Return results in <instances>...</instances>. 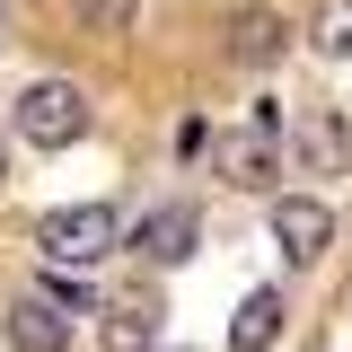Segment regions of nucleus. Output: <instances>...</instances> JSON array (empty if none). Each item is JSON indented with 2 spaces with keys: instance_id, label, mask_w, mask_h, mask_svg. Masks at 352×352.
I'll use <instances>...</instances> for the list:
<instances>
[{
  "instance_id": "obj_1",
  "label": "nucleus",
  "mask_w": 352,
  "mask_h": 352,
  "mask_svg": "<svg viewBox=\"0 0 352 352\" xmlns=\"http://www.w3.org/2000/svg\"><path fill=\"white\" fill-rule=\"evenodd\" d=\"M115 238H124V220L106 212V203H71V212H44V220H36L44 264H97Z\"/></svg>"
},
{
  "instance_id": "obj_2",
  "label": "nucleus",
  "mask_w": 352,
  "mask_h": 352,
  "mask_svg": "<svg viewBox=\"0 0 352 352\" xmlns=\"http://www.w3.org/2000/svg\"><path fill=\"white\" fill-rule=\"evenodd\" d=\"M88 132V97L71 80H36L18 97V141H36V150H71Z\"/></svg>"
},
{
  "instance_id": "obj_13",
  "label": "nucleus",
  "mask_w": 352,
  "mask_h": 352,
  "mask_svg": "<svg viewBox=\"0 0 352 352\" xmlns=\"http://www.w3.org/2000/svg\"><path fill=\"white\" fill-rule=\"evenodd\" d=\"M317 44L326 53H352V0H326L317 9Z\"/></svg>"
},
{
  "instance_id": "obj_6",
  "label": "nucleus",
  "mask_w": 352,
  "mask_h": 352,
  "mask_svg": "<svg viewBox=\"0 0 352 352\" xmlns=\"http://www.w3.org/2000/svg\"><path fill=\"white\" fill-rule=\"evenodd\" d=\"M194 238H203V212H194V203H159V212L141 220L132 247H141L150 264H185V256H194Z\"/></svg>"
},
{
  "instance_id": "obj_7",
  "label": "nucleus",
  "mask_w": 352,
  "mask_h": 352,
  "mask_svg": "<svg viewBox=\"0 0 352 352\" xmlns=\"http://www.w3.org/2000/svg\"><path fill=\"white\" fill-rule=\"evenodd\" d=\"M9 344L18 352H71V317L44 300V291H27V300L9 308Z\"/></svg>"
},
{
  "instance_id": "obj_9",
  "label": "nucleus",
  "mask_w": 352,
  "mask_h": 352,
  "mask_svg": "<svg viewBox=\"0 0 352 352\" xmlns=\"http://www.w3.org/2000/svg\"><path fill=\"white\" fill-rule=\"evenodd\" d=\"M159 344V300H115L106 308V352H150Z\"/></svg>"
},
{
  "instance_id": "obj_11",
  "label": "nucleus",
  "mask_w": 352,
  "mask_h": 352,
  "mask_svg": "<svg viewBox=\"0 0 352 352\" xmlns=\"http://www.w3.org/2000/svg\"><path fill=\"white\" fill-rule=\"evenodd\" d=\"M71 18H80L88 36H132V18H141V0H71Z\"/></svg>"
},
{
  "instance_id": "obj_4",
  "label": "nucleus",
  "mask_w": 352,
  "mask_h": 352,
  "mask_svg": "<svg viewBox=\"0 0 352 352\" xmlns=\"http://www.w3.org/2000/svg\"><path fill=\"white\" fill-rule=\"evenodd\" d=\"M273 247L291 264H317L335 247V212L326 203H308V194H273Z\"/></svg>"
},
{
  "instance_id": "obj_10",
  "label": "nucleus",
  "mask_w": 352,
  "mask_h": 352,
  "mask_svg": "<svg viewBox=\"0 0 352 352\" xmlns=\"http://www.w3.org/2000/svg\"><path fill=\"white\" fill-rule=\"evenodd\" d=\"M300 159H308L317 176H344V168H352V132L335 124V115H308V124H300Z\"/></svg>"
},
{
  "instance_id": "obj_3",
  "label": "nucleus",
  "mask_w": 352,
  "mask_h": 352,
  "mask_svg": "<svg viewBox=\"0 0 352 352\" xmlns=\"http://www.w3.org/2000/svg\"><path fill=\"white\" fill-rule=\"evenodd\" d=\"M212 168L229 176V185L264 194V185L282 176V132H273V124H238V132H212Z\"/></svg>"
},
{
  "instance_id": "obj_12",
  "label": "nucleus",
  "mask_w": 352,
  "mask_h": 352,
  "mask_svg": "<svg viewBox=\"0 0 352 352\" xmlns=\"http://www.w3.org/2000/svg\"><path fill=\"white\" fill-rule=\"evenodd\" d=\"M44 300L62 308V317H80V308H97V291H88V282L71 273V264H44Z\"/></svg>"
},
{
  "instance_id": "obj_8",
  "label": "nucleus",
  "mask_w": 352,
  "mask_h": 352,
  "mask_svg": "<svg viewBox=\"0 0 352 352\" xmlns=\"http://www.w3.org/2000/svg\"><path fill=\"white\" fill-rule=\"evenodd\" d=\"M273 335H282V291H247L229 317V352H273Z\"/></svg>"
},
{
  "instance_id": "obj_5",
  "label": "nucleus",
  "mask_w": 352,
  "mask_h": 352,
  "mask_svg": "<svg viewBox=\"0 0 352 352\" xmlns=\"http://www.w3.org/2000/svg\"><path fill=\"white\" fill-rule=\"evenodd\" d=\"M282 44H291V18H282V9H264V0L229 18V62H247V71L282 62Z\"/></svg>"
}]
</instances>
